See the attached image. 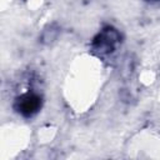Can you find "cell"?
Returning a JSON list of instances; mask_svg holds the SVG:
<instances>
[{"label": "cell", "mask_w": 160, "mask_h": 160, "mask_svg": "<svg viewBox=\"0 0 160 160\" xmlns=\"http://www.w3.org/2000/svg\"><path fill=\"white\" fill-rule=\"evenodd\" d=\"M38 108H39V101H38V99L34 98V96H30V95H28V96L24 99L22 104H21V111H22V112H26V114H30V115H31L34 111H36Z\"/></svg>", "instance_id": "obj_1"}]
</instances>
